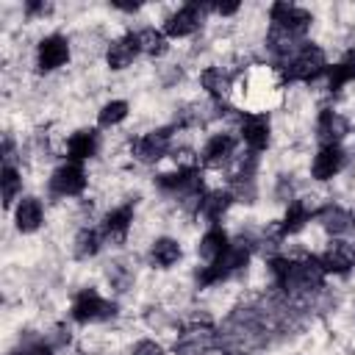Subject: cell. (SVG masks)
<instances>
[{"label":"cell","instance_id":"cb8c5ba5","mask_svg":"<svg viewBox=\"0 0 355 355\" xmlns=\"http://www.w3.org/2000/svg\"><path fill=\"white\" fill-rule=\"evenodd\" d=\"M100 247H103V233L94 230V227H83V230H78V236H75L72 252H75V258L89 261V258H94V255L100 252Z\"/></svg>","mask_w":355,"mask_h":355},{"label":"cell","instance_id":"3957f363","mask_svg":"<svg viewBox=\"0 0 355 355\" xmlns=\"http://www.w3.org/2000/svg\"><path fill=\"white\" fill-rule=\"evenodd\" d=\"M324 277H327V272L322 269L316 255L300 258V261H291V272H288V280H286L283 291H288V294H311V291H319L324 286Z\"/></svg>","mask_w":355,"mask_h":355},{"label":"cell","instance_id":"ba28073f","mask_svg":"<svg viewBox=\"0 0 355 355\" xmlns=\"http://www.w3.org/2000/svg\"><path fill=\"white\" fill-rule=\"evenodd\" d=\"M239 136L241 141L250 147V153H261L269 147V139H272V125H269V116L255 111V114H244L239 119Z\"/></svg>","mask_w":355,"mask_h":355},{"label":"cell","instance_id":"9c48e42d","mask_svg":"<svg viewBox=\"0 0 355 355\" xmlns=\"http://www.w3.org/2000/svg\"><path fill=\"white\" fill-rule=\"evenodd\" d=\"M169 136H172V133H169L166 128L136 136L133 144H130L133 158L141 161V164H155V161H161V158L169 153Z\"/></svg>","mask_w":355,"mask_h":355},{"label":"cell","instance_id":"9a60e30c","mask_svg":"<svg viewBox=\"0 0 355 355\" xmlns=\"http://www.w3.org/2000/svg\"><path fill=\"white\" fill-rule=\"evenodd\" d=\"M139 53H141V50H139L136 33H125V36H119V39H114V42L108 44V50H105V64H108V69L119 72V69H128Z\"/></svg>","mask_w":355,"mask_h":355},{"label":"cell","instance_id":"7a4b0ae2","mask_svg":"<svg viewBox=\"0 0 355 355\" xmlns=\"http://www.w3.org/2000/svg\"><path fill=\"white\" fill-rule=\"evenodd\" d=\"M116 313V305L103 300V294L97 288H80L69 305V316L78 324H89V322H105Z\"/></svg>","mask_w":355,"mask_h":355},{"label":"cell","instance_id":"2e32d148","mask_svg":"<svg viewBox=\"0 0 355 355\" xmlns=\"http://www.w3.org/2000/svg\"><path fill=\"white\" fill-rule=\"evenodd\" d=\"M97 150H100V136L92 128H80L67 139V158L75 161V164H83V161L94 158Z\"/></svg>","mask_w":355,"mask_h":355},{"label":"cell","instance_id":"603a6c76","mask_svg":"<svg viewBox=\"0 0 355 355\" xmlns=\"http://www.w3.org/2000/svg\"><path fill=\"white\" fill-rule=\"evenodd\" d=\"M349 80H355V47L341 55L338 64L327 67V92H341Z\"/></svg>","mask_w":355,"mask_h":355},{"label":"cell","instance_id":"d4e9b609","mask_svg":"<svg viewBox=\"0 0 355 355\" xmlns=\"http://www.w3.org/2000/svg\"><path fill=\"white\" fill-rule=\"evenodd\" d=\"M136 39H139V50L153 55V58H158V55H164L169 50V36L164 31H158V28H141L136 33Z\"/></svg>","mask_w":355,"mask_h":355},{"label":"cell","instance_id":"e0dca14e","mask_svg":"<svg viewBox=\"0 0 355 355\" xmlns=\"http://www.w3.org/2000/svg\"><path fill=\"white\" fill-rule=\"evenodd\" d=\"M313 216H316V211H313V205L308 200H291L286 205V214H283L277 230H280V236H297Z\"/></svg>","mask_w":355,"mask_h":355},{"label":"cell","instance_id":"5b68a950","mask_svg":"<svg viewBox=\"0 0 355 355\" xmlns=\"http://www.w3.org/2000/svg\"><path fill=\"white\" fill-rule=\"evenodd\" d=\"M205 11H211V6H202V3H186V6L175 8L164 22V33L169 39H186V36L197 33Z\"/></svg>","mask_w":355,"mask_h":355},{"label":"cell","instance_id":"d6986e66","mask_svg":"<svg viewBox=\"0 0 355 355\" xmlns=\"http://www.w3.org/2000/svg\"><path fill=\"white\" fill-rule=\"evenodd\" d=\"M44 222V208L36 197H22L14 208V225L19 233H36Z\"/></svg>","mask_w":355,"mask_h":355},{"label":"cell","instance_id":"8992f818","mask_svg":"<svg viewBox=\"0 0 355 355\" xmlns=\"http://www.w3.org/2000/svg\"><path fill=\"white\" fill-rule=\"evenodd\" d=\"M86 186H89L86 169H83V164H75V161H67L58 169H53L50 180H47V189L55 197H78L86 191Z\"/></svg>","mask_w":355,"mask_h":355},{"label":"cell","instance_id":"f546056e","mask_svg":"<svg viewBox=\"0 0 355 355\" xmlns=\"http://www.w3.org/2000/svg\"><path fill=\"white\" fill-rule=\"evenodd\" d=\"M50 11H53L50 3H25V14H28V17H44V14H50Z\"/></svg>","mask_w":355,"mask_h":355},{"label":"cell","instance_id":"484cf974","mask_svg":"<svg viewBox=\"0 0 355 355\" xmlns=\"http://www.w3.org/2000/svg\"><path fill=\"white\" fill-rule=\"evenodd\" d=\"M200 86L211 94V97H225L230 89V75L222 67H205L200 72Z\"/></svg>","mask_w":355,"mask_h":355},{"label":"cell","instance_id":"8fae6325","mask_svg":"<svg viewBox=\"0 0 355 355\" xmlns=\"http://www.w3.org/2000/svg\"><path fill=\"white\" fill-rule=\"evenodd\" d=\"M236 155V139L230 133H214L202 150H200V164L208 166V169H219L225 166L230 158Z\"/></svg>","mask_w":355,"mask_h":355},{"label":"cell","instance_id":"44dd1931","mask_svg":"<svg viewBox=\"0 0 355 355\" xmlns=\"http://www.w3.org/2000/svg\"><path fill=\"white\" fill-rule=\"evenodd\" d=\"M233 205V191H227V189H214V191H205L202 194V202H200V216L208 222V225H216L225 214H227V208Z\"/></svg>","mask_w":355,"mask_h":355},{"label":"cell","instance_id":"83f0119b","mask_svg":"<svg viewBox=\"0 0 355 355\" xmlns=\"http://www.w3.org/2000/svg\"><path fill=\"white\" fill-rule=\"evenodd\" d=\"M0 183H3V205L8 208L17 194L22 191V175L14 164H3V172H0Z\"/></svg>","mask_w":355,"mask_h":355},{"label":"cell","instance_id":"ffe728a7","mask_svg":"<svg viewBox=\"0 0 355 355\" xmlns=\"http://www.w3.org/2000/svg\"><path fill=\"white\" fill-rule=\"evenodd\" d=\"M230 247V236L219 227V225H211L202 236H200V244H197V255L205 261V263H214L225 255V250Z\"/></svg>","mask_w":355,"mask_h":355},{"label":"cell","instance_id":"4316f807","mask_svg":"<svg viewBox=\"0 0 355 355\" xmlns=\"http://www.w3.org/2000/svg\"><path fill=\"white\" fill-rule=\"evenodd\" d=\"M130 114V105L128 100H108L103 103V108L97 111V125L100 128H116L119 122H125Z\"/></svg>","mask_w":355,"mask_h":355},{"label":"cell","instance_id":"4dcf8cb0","mask_svg":"<svg viewBox=\"0 0 355 355\" xmlns=\"http://www.w3.org/2000/svg\"><path fill=\"white\" fill-rule=\"evenodd\" d=\"M211 11H216L219 17H233L241 11V3H216V6H211Z\"/></svg>","mask_w":355,"mask_h":355},{"label":"cell","instance_id":"7c38bea8","mask_svg":"<svg viewBox=\"0 0 355 355\" xmlns=\"http://www.w3.org/2000/svg\"><path fill=\"white\" fill-rule=\"evenodd\" d=\"M327 275H347L355 266V247L347 241H330L322 255H316Z\"/></svg>","mask_w":355,"mask_h":355},{"label":"cell","instance_id":"ac0fdd59","mask_svg":"<svg viewBox=\"0 0 355 355\" xmlns=\"http://www.w3.org/2000/svg\"><path fill=\"white\" fill-rule=\"evenodd\" d=\"M316 219H319V225L330 233V236H347V233H352L355 230V216L347 211V208H341V205H324V208H319L316 211Z\"/></svg>","mask_w":355,"mask_h":355},{"label":"cell","instance_id":"5bb4252c","mask_svg":"<svg viewBox=\"0 0 355 355\" xmlns=\"http://www.w3.org/2000/svg\"><path fill=\"white\" fill-rule=\"evenodd\" d=\"M344 166V150L338 144H327V147H319V153L313 155L311 161V175L313 180H333Z\"/></svg>","mask_w":355,"mask_h":355},{"label":"cell","instance_id":"6da1fadb","mask_svg":"<svg viewBox=\"0 0 355 355\" xmlns=\"http://www.w3.org/2000/svg\"><path fill=\"white\" fill-rule=\"evenodd\" d=\"M327 72V55L319 44H302L286 64H283V78L286 80H302L311 83L319 75Z\"/></svg>","mask_w":355,"mask_h":355},{"label":"cell","instance_id":"52a82bcc","mask_svg":"<svg viewBox=\"0 0 355 355\" xmlns=\"http://www.w3.org/2000/svg\"><path fill=\"white\" fill-rule=\"evenodd\" d=\"M69 39L64 33H50L36 44V69L55 72L69 61Z\"/></svg>","mask_w":355,"mask_h":355},{"label":"cell","instance_id":"277c9868","mask_svg":"<svg viewBox=\"0 0 355 355\" xmlns=\"http://www.w3.org/2000/svg\"><path fill=\"white\" fill-rule=\"evenodd\" d=\"M269 19H272V28H280L294 39H302L308 33L311 22H313L311 11L300 8L294 3H272L269 6Z\"/></svg>","mask_w":355,"mask_h":355},{"label":"cell","instance_id":"30bf717a","mask_svg":"<svg viewBox=\"0 0 355 355\" xmlns=\"http://www.w3.org/2000/svg\"><path fill=\"white\" fill-rule=\"evenodd\" d=\"M130 227H133V205H114L111 211H105L100 233L111 244H125Z\"/></svg>","mask_w":355,"mask_h":355},{"label":"cell","instance_id":"4fadbf2b","mask_svg":"<svg viewBox=\"0 0 355 355\" xmlns=\"http://www.w3.org/2000/svg\"><path fill=\"white\" fill-rule=\"evenodd\" d=\"M347 133H349V122L338 111H333V108H322L319 111V116H316V139L322 141V147L338 144Z\"/></svg>","mask_w":355,"mask_h":355},{"label":"cell","instance_id":"f1b7e54d","mask_svg":"<svg viewBox=\"0 0 355 355\" xmlns=\"http://www.w3.org/2000/svg\"><path fill=\"white\" fill-rule=\"evenodd\" d=\"M130 355H166V349L155 341V338H139L130 347Z\"/></svg>","mask_w":355,"mask_h":355},{"label":"cell","instance_id":"7402d4cb","mask_svg":"<svg viewBox=\"0 0 355 355\" xmlns=\"http://www.w3.org/2000/svg\"><path fill=\"white\" fill-rule=\"evenodd\" d=\"M180 255H183L180 241L172 239V236H158V239L150 244V261H153V266H158V269L175 266V263L180 261Z\"/></svg>","mask_w":355,"mask_h":355}]
</instances>
